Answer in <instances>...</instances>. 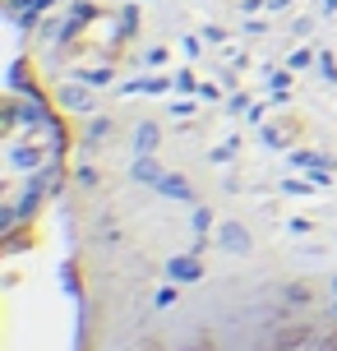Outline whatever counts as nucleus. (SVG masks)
Segmentation results:
<instances>
[{"instance_id": "423d86ee", "label": "nucleus", "mask_w": 337, "mask_h": 351, "mask_svg": "<svg viewBox=\"0 0 337 351\" xmlns=\"http://www.w3.org/2000/svg\"><path fill=\"white\" fill-rule=\"evenodd\" d=\"M319 351H337V333H323L319 337Z\"/></svg>"}, {"instance_id": "f03ea898", "label": "nucleus", "mask_w": 337, "mask_h": 351, "mask_svg": "<svg viewBox=\"0 0 337 351\" xmlns=\"http://www.w3.org/2000/svg\"><path fill=\"white\" fill-rule=\"evenodd\" d=\"M213 245L227 250V254H249V250H254V236H249L245 222L227 217V222H217V227H213Z\"/></svg>"}, {"instance_id": "20e7f679", "label": "nucleus", "mask_w": 337, "mask_h": 351, "mask_svg": "<svg viewBox=\"0 0 337 351\" xmlns=\"http://www.w3.org/2000/svg\"><path fill=\"white\" fill-rule=\"evenodd\" d=\"M282 300L286 305H314V300H319V287H314V282H286L282 287Z\"/></svg>"}, {"instance_id": "0eeeda50", "label": "nucleus", "mask_w": 337, "mask_h": 351, "mask_svg": "<svg viewBox=\"0 0 337 351\" xmlns=\"http://www.w3.org/2000/svg\"><path fill=\"white\" fill-rule=\"evenodd\" d=\"M333 315H337V305H333Z\"/></svg>"}, {"instance_id": "f257e3e1", "label": "nucleus", "mask_w": 337, "mask_h": 351, "mask_svg": "<svg viewBox=\"0 0 337 351\" xmlns=\"http://www.w3.org/2000/svg\"><path fill=\"white\" fill-rule=\"evenodd\" d=\"M310 342H314V328L310 324H296V319H286V324H277L268 333V351H305Z\"/></svg>"}, {"instance_id": "7ed1b4c3", "label": "nucleus", "mask_w": 337, "mask_h": 351, "mask_svg": "<svg viewBox=\"0 0 337 351\" xmlns=\"http://www.w3.org/2000/svg\"><path fill=\"white\" fill-rule=\"evenodd\" d=\"M166 278H171V282H199V278H203L199 254H176V259L166 263Z\"/></svg>"}, {"instance_id": "39448f33", "label": "nucleus", "mask_w": 337, "mask_h": 351, "mask_svg": "<svg viewBox=\"0 0 337 351\" xmlns=\"http://www.w3.org/2000/svg\"><path fill=\"white\" fill-rule=\"evenodd\" d=\"M166 194H176V199H195V190H190V180H180V176H162L158 180Z\"/></svg>"}]
</instances>
